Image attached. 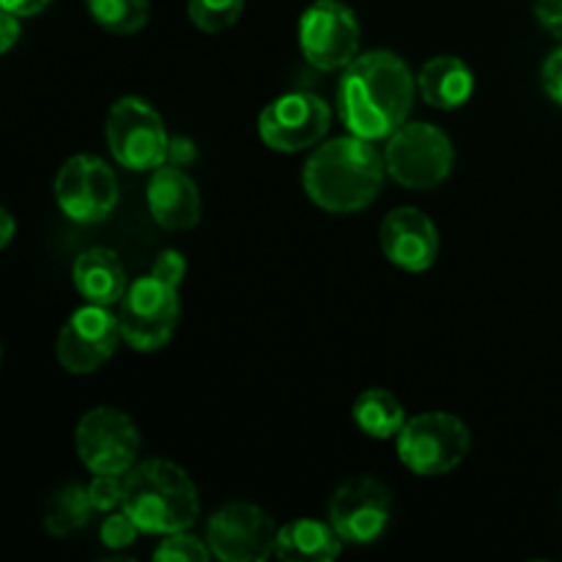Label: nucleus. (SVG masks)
<instances>
[{
  "label": "nucleus",
  "mask_w": 562,
  "mask_h": 562,
  "mask_svg": "<svg viewBox=\"0 0 562 562\" xmlns=\"http://www.w3.org/2000/svg\"><path fill=\"white\" fill-rule=\"evenodd\" d=\"M417 80L390 49L357 55L338 82V113L346 130L366 140H387L409 119Z\"/></svg>",
  "instance_id": "f257e3e1"
},
{
  "label": "nucleus",
  "mask_w": 562,
  "mask_h": 562,
  "mask_svg": "<svg viewBox=\"0 0 562 562\" xmlns=\"http://www.w3.org/2000/svg\"><path fill=\"white\" fill-rule=\"evenodd\" d=\"M384 176V154L373 148V140L349 132L313 148L302 168V187L324 212L355 214L376 201Z\"/></svg>",
  "instance_id": "f03ea898"
},
{
  "label": "nucleus",
  "mask_w": 562,
  "mask_h": 562,
  "mask_svg": "<svg viewBox=\"0 0 562 562\" xmlns=\"http://www.w3.org/2000/svg\"><path fill=\"white\" fill-rule=\"evenodd\" d=\"M140 532L170 536L190 530L201 514V499L184 467L168 459H148L124 475V503Z\"/></svg>",
  "instance_id": "7ed1b4c3"
},
{
  "label": "nucleus",
  "mask_w": 562,
  "mask_h": 562,
  "mask_svg": "<svg viewBox=\"0 0 562 562\" xmlns=\"http://www.w3.org/2000/svg\"><path fill=\"white\" fill-rule=\"evenodd\" d=\"M401 464L423 477H437L453 472L472 448L470 428L461 417L434 409L406 420L395 437Z\"/></svg>",
  "instance_id": "20e7f679"
},
{
  "label": "nucleus",
  "mask_w": 562,
  "mask_h": 562,
  "mask_svg": "<svg viewBox=\"0 0 562 562\" xmlns=\"http://www.w3.org/2000/svg\"><path fill=\"white\" fill-rule=\"evenodd\" d=\"M384 165L395 184L406 190H434L453 170V143L428 121H406L384 146Z\"/></svg>",
  "instance_id": "39448f33"
},
{
  "label": "nucleus",
  "mask_w": 562,
  "mask_h": 562,
  "mask_svg": "<svg viewBox=\"0 0 562 562\" xmlns=\"http://www.w3.org/2000/svg\"><path fill=\"white\" fill-rule=\"evenodd\" d=\"M104 137L115 162L137 173L157 170L170 154V137L162 115L140 97H121L110 108Z\"/></svg>",
  "instance_id": "423d86ee"
},
{
  "label": "nucleus",
  "mask_w": 562,
  "mask_h": 562,
  "mask_svg": "<svg viewBox=\"0 0 562 562\" xmlns=\"http://www.w3.org/2000/svg\"><path fill=\"white\" fill-rule=\"evenodd\" d=\"M119 305L121 338L135 351L162 349L179 327V289L151 272L137 278Z\"/></svg>",
  "instance_id": "0eeeda50"
},
{
  "label": "nucleus",
  "mask_w": 562,
  "mask_h": 562,
  "mask_svg": "<svg viewBox=\"0 0 562 562\" xmlns=\"http://www.w3.org/2000/svg\"><path fill=\"white\" fill-rule=\"evenodd\" d=\"M75 448L82 467L93 475H126L135 467L140 434L130 415L115 406H97L77 423Z\"/></svg>",
  "instance_id": "6e6552de"
},
{
  "label": "nucleus",
  "mask_w": 562,
  "mask_h": 562,
  "mask_svg": "<svg viewBox=\"0 0 562 562\" xmlns=\"http://www.w3.org/2000/svg\"><path fill=\"white\" fill-rule=\"evenodd\" d=\"M300 49L318 71L346 69L360 49V22L340 0H316L300 16Z\"/></svg>",
  "instance_id": "1a4fd4ad"
},
{
  "label": "nucleus",
  "mask_w": 562,
  "mask_h": 562,
  "mask_svg": "<svg viewBox=\"0 0 562 562\" xmlns=\"http://www.w3.org/2000/svg\"><path fill=\"white\" fill-rule=\"evenodd\" d=\"M55 201L75 223L97 225L119 206V179L104 159L75 154L55 176Z\"/></svg>",
  "instance_id": "9d476101"
},
{
  "label": "nucleus",
  "mask_w": 562,
  "mask_h": 562,
  "mask_svg": "<svg viewBox=\"0 0 562 562\" xmlns=\"http://www.w3.org/2000/svg\"><path fill=\"white\" fill-rule=\"evenodd\" d=\"M278 530L261 505L234 499L214 510L206 525V543L223 562H263L274 554Z\"/></svg>",
  "instance_id": "9b49d317"
},
{
  "label": "nucleus",
  "mask_w": 562,
  "mask_h": 562,
  "mask_svg": "<svg viewBox=\"0 0 562 562\" xmlns=\"http://www.w3.org/2000/svg\"><path fill=\"white\" fill-rule=\"evenodd\" d=\"M329 104L311 91H291L269 102L258 115V135L263 146L280 154L316 148L329 132Z\"/></svg>",
  "instance_id": "f8f14e48"
},
{
  "label": "nucleus",
  "mask_w": 562,
  "mask_h": 562,
  "mask_svg": "<svg viewBox=\"0 0 562 562\" xmlns=\"http://www.w3.org/2000/svg\"><path fill=\"white\" fill-rule=\"evenodd\" d=\"M119 340H124L119 316H113L108 305L86 302L60 327L58 340H55V357L64 371L82 376V373L99 371L115 355Z\"/></svg>",
  "instance_id": "ddd939ff"
},
{
  "label": "nucleus",
  "mask_w": 562,
  "mask_h": 562,
  "mask_svg": "<svg viewBox=\"0 0 562 562\" xmlns=\"http://www.w3.org/2000/svg\"><path fill=\"white\" fill-rule=\"evenodd\" d=\"M390 492L371 475H357L340 483L327 505L329 525L338 530L344 543L368 547L379 541L390 525Z\"/></svg>",
  "instance_id": "4468645a"
},
{
  "label": "nucleus",
  "mask_w": 562,
  "mask_h": 562,
  "mask_svg": "<svg viewBox=\"0 0 562 562\" xmlns=\"http://www.w3.org/2000/svg\"><path fill=\"white\" fill-rule=\"evenodd\" d=\"M379 241L390 263L404 272H426L439 256V231L426 212L415 206L393 209L382 220Z\"/></svg>",
  "instance_id": "2eb2a0df"
},
{
  "label": "nucleus",
  "mask_w": 562,
  "mask_h": 562,
  "mask_svg": "<svg viewBox=\"0 0 562 562\" xmlns=\"http://www.w3.org/2000/svg\"><path fill=\"white\" fill-rule=\"evenodd\" d=\"M146 203L154 223L165 231H190L201 223V192L179 165H159L151 170Z\"/></svg>",
  "instance_id": "dca6fc26"
},
{
  "label": "nucleus",
  "mask_w": 562,
  "mask_h": 562,
  "mask_svg": "<svg viewBox=\"0 0 562 562\" xmlns=\"http://www.w3.org/2000/svg\"><path fill=\"white\" fill-rule=\"evenodd\" d=\"M77 294L93 305H115L126 294V272L121 258L110 247H88L75 258L71 267Z\"/></svg>",
  "instance_id": "f3484780"
},
{
  "label": "nucleus",
  "mask_w": 562,
  "mask_h": 562,
  "mask_svg": "<svg viewBox=\"0 0 562 562\" xmlns=\"http://www.w3.org/2000/svg\"><path fill=\"white\" fill-rule=\"evenodd\" d=\"M417 91L423 102L439 110H456L470 102L475 91V75L459 55H437L426 60L417 75Z\"/></svg>",
  "instance_id": "a211bd4d"
},
{
  "label": "nucleus",
  "mask_w": 562,
  "mask_h": 562,
  "mask_svg": "<svg viewBox=\"0 0 562 562\" xmlns=\"http://www.w3.org/2000/svg\"><path fill=\"white\" fill-rule=\"evenodd\" d=\"M344 552V538L329 521L294 519L278 530L274 558L285 562H329Z\"/></svg>",
  "instance_id": "6ab92c4d"
},
{
  "label": "nucleus",
  "mask_w": 562,
  "mask_h": 562,
  "mask_svg": "<svg viewBox=\"0 0 562 562\" xmlns=\"http://www.w3.org/2000/svg\"><path fill=\"white\" fill-rule=\"evenodd\" d=\"M357 428L371 439H395L406 426V412L401 398L384 387H368L351 404Z\"/></svg>",
  "instance_id": "aec40b11"
},
{
  "label": "nucleus",
  "mask_w": 562,
  "mask_h": 562,
  "mask_svg": "<svg viewBox=\"0 0 562 562\" xmlns=\"http://www.w3.org/2000/svg\"><path fill=\"white\" fill-rule=\"evenodd\" d=\"M91 514H97V510H93L91 499H88V488L80 486V483H69V486L58 488L47 499V508H44V530L53 538L71 536V532L88 525Z\"/></svg>",
  "instance_id": "412c9836"
},
{
  "label": "nucleus",
  "mask_w": 562,
  "mask_h": 562,
  "mask_svg": "<svg viewBox=\"0 0 562 562\" xmlns=\"http://www.w3.org/2000/svg\"><path fill=\"white\" fill-rule=\"evenodd\" d=\"M86 5L93 22L115 36H132L143 31L151 14L148 0H86Z\"/></svg>",
  "instance_id": "4be33fe9"
},
{
  "label": "nucleus",
  "mask_w": 562,
  "mask_h": 562,
  "mask_svg": "<svg viewBox=\"0 0 562 562\" xmlns=\"http://www.w3.org/2000/svg\"><path fill=\"white\" fill-rule=\"evenodd\" d=\"M245 11V0H190L187 3V14L190 22L203 33H223Z\"/></svg>",
  "instance_id": "5701e85b"
},
{
  "label": "nucleus",
  "mask_w": 562,
  "mask_h": 562,
  "mask_svg": "<svg viewBox=\"0 0 562 562\" xmlns=\"http://www.w3.org/2000/svg\"><path fill=\"white\" fill-rule=\"evenodd\" d=\"M151 558L157 562H209L214 554L206 538L201 541V538H192L187 536V530H181L165 536V541L154 549Z\"/></svg>",
  "instance_id": "b1692460"
},
{
  "label": "nucleus",
  "mask_w": 562,
  "mask_h": 562,
  "mask_svg": "<svg viewBox=\"0 0 562 562\" xmlns=\"http://www.w3.org/2000/svg\"><path fill=\"white\" fill-rule=\"evenodd\" d=\"M137 536H140V527L132 521V516L126 514L124 508L110 510V514L104 516L102 527H99V538H102V543L108 549L132 547V543L137 541Z\"/></svg>",
  "instance_id": "393cba45"
},
{
  "label": "nucleus",
  "mask_w": 562,
  "mask_h": 562,
  "mask_svg": "<svg viewBox=\"0 0 562 562\" xmlns=\"http://www.w3.org/2000/svg\"><path fill=\"white\" fill-rule=\"evenodd\" d=\"M88 499H91L93 510L97 514H110V510L121 508L124 503V475H93V481L88 483Z\"/></svg>",
  "instance_id": "a878e982"
},
{
  "label": "nucleus",
  "mask_w": 562,
  "mask_h": 562,
  "mask_svg": "<svg viewBox=\"0 0 562 562\" xmlns=\"http://www.w3.org/2000/svg\"><path fill=\"white\" fill-rule=\"evenodd\" d=\"M151 274H157L159 280H165V283H170L179 289L181 280H184V274H187L184 256H181L179 250H162L159 252L157 261H154Z\"/></svg>",
  "instance_id": "bb28decb"
},
{
  "label": "nucleus",
  "mask_w": 562,
  "mask_h": 562,
  "mask_svg": "<svg viewBox=\"0 0 562 562\" xmlns=\"http://www.w3.org/2000/svg\"><path fill=\"white\" fill-rule=\"evenodd\" d=\"M541 86L549 93L552 102H558L562 108V47L549 53V58L541 66Z\"/></svg>",
  "instance_id": "cd10ccee"
},
{
  "label": "nucleus",
  "mask_w": 562,
  "mask_h": 562,
  "mask_svg": "<svg viewBox=\"0 0 562 562\" xmlns=\"http://www.w3.org/2000/svg\"><path fill=\"white\" fill-rule=\"evenodd\" d=\"M536 16L543 31L562 38V0H536Z\"/></svg>",
  "instance_id": "c85d7f7f"
},
{
  "label": "nucleus",
  "mask_w": 562,
  "mask_h": 562,
  "mask_svg": "<svg viewBox=\"0 0 562 562\" xmlns=\"http://www.w3.org/2000/svg\"><path fill=\"white\" fill-rule=\"evenodd\" d=\"M20 20L22 16L11 14V11L3 9V14H0V53H9V49L16 44V38H20L22 33Z\"/></svg>",
  "instance_id": "c756f323"
},
{
  "label": "nucleus",
  "mask_w": 562,
  "mask_h": 562,
  "mask_svg": "<svg viewBox=\"0 0 562 562\" xmlns=\"http://www.w3.org/2000/svg\"><path fill=\"white\" fill-rule=\"evenodd\" d=\"M49 3H53V0H0V5H3L5 11L22 16V20H25V16L42 14Z\"/></svg>",
  "instance_id": "7c9ffc66"
},
{
  "label": "nucleus",
  "mask_w": 562,
  "mask_h": 562,
  "mask_svg": "<svg viewBox=\"0 0 562 562\" xmlns=\"http://www.w3.org/2000/svg\"><path fill=\"white\" fill-rule=\"evenodd\" d=\"M14 214H11L9 209H0V247H3V250L11 245V239H14Z\"/></svg>",
  "instance_id": "2f4dec72"
}]
</instances>
